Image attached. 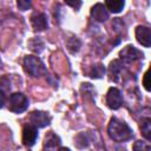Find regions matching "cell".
I'll return each instance as SVG.
<instances>
[{
	"mask_svg": "<svg viewBox=\"0 0 151 151\" xmlns=\"http://www.w3.org/2000/svg\"><path fill=\"white\" fill-rule=\"evenodd\" d=\"M119 57H120V60L125 64H131V63H134L139 59L143 58V53L137 50L134 46L132 45H127L126 47H124L120 53H119Z\"/></svg>",
	"mask_w": 151,
	"mask_h": 151,
	"instance_id": "obj_4",
	"label": "cell"
},
{
	"mask_svg": "<svg viewBox=\"0 0 151 151\" xmlns=\"http://www.w3.org/2000/svg\"><path fill=\"white\" fill-rule=\"evenodd\" d=\"M106 104L110 109L112 110H117L122 106L123 104V97H122V93L118 88L116 87H110L107 93H106Z\"/></svg>",
	"mask_w": 151,
	"mask_h": 151,
	"instance_id": "obj_5",
	"label": "cell"
},
{
	"mask_svg": "<svg viewBox=\"0 0 151 151\" xmlns=\"http://www.w3.org/2000/svg\"><path fill=\"white\" fill-rule=\"evenodd\" d=\"M61 140L59 136H57L53 131H50L45 134L44 143H42V150L44 151H58L60 149Z\"/></svg>",
	"mask_w": 151,
	"mask_h": 151,
	"instance_id": "obj_6",
	"label": "cell"
},
{
	"mask_svg": "<svg viewBox=\"0 0 151 151\" xmlns=\"http://www.w3.org/2000/svg\"><path fill=\"white\" fill-rule=\"evenodd\" d=\"M29 122H31V125H33L37 129H39V127H44V126L48 125L50 122H51V117L48 116L47 112L33 111L29 114Z\"/></svg>",
	"mask_w": 151,
	"mask_h": 151,
	"instance_id": "obj_7",
	"label": "cell"
},
{
	"mask_svg": "<svg viewBox=\"0 0 151 151\" xmlns=\"http://www.w3.org/2000/svg\"><path fill=\"white\" fill-rule=\"evenodd\" d=\"M104 72H105L104 66L99 64V65H97V66H94V67L92 68V72H91L90 74H91L92 78H100V77L104 74Z\"/></svg>",
	"mask_w": 151,
	"mask_h": 151,
	"instance_id": "obj_16",
	"label": "cell"
},
{
	"mask_svg": "<svg viewBox=\"0 0 151 151\" xmlns=\"http://www.w3.org/2000/svg\"><path fill=\"white\" fill-rule=\"evenodd\" d=\"M24 68L25 71L34 77V78H39L44 74H46V67L44 65V63L34 55H26L24 59Z\"/></svg>",
	"mask_w": 151,
	"mask_h": 151,
	"instance_id": "obj_2",
	"label": "cell"
},
{
	"mask_svg": "<svg viewBox=\"0 0 151 151\" xmlns=\"http://www.w3.org/2000/svg\"><path fill=\"white\" fill-rule=\"evenodd\" d=\"M31 22H32V26L35 31H44L48 27L46 15L44 13H40V12L33 13V15L31 17Z\"/></svg>",
	"mask_w": 151,
	"mask_h": 151,
	"instance_id": "obj_11",
	"label": "cell"
},
{
	"mask_svg": "<svg viewBox=\"0 0 151 151\" xmlns=\"http://www.w3.org/2000/svg\"><path fill=\"white\" fill-rule=\"evenodd\" d=\"M5 101H6V97H5V93L0 90V109L5 105Z\"/></svg>",
	"mask_w": 151,
	"mask_h": 151,
	"instance_id": "obj_20",
	"label": "cell"
},
{
	"mask_svg": "<svg viewBox=\"0 0 151 151\" xmlns=\"http://www.w3.org/2000/svg\"><path fill=\"white\" fill-rule=\"evenodd\" d=\"M104 6L106 7V9H109L112 13H119L123 11L125 2L123 0H107V1H105Z\"/></svg>",
	"mask_w": 151,
	"mask_h": 151,
	"instance_id": "obj_13",
	"label": "cell"
},
{
	"mask_svg": "<svg viewBox=\"0 0 151 151\" xmlns=\"http://www.w3.org/2000/svg\"><path fill=\"white\" fill-rule=\"evenodd\" d=\"M133 151H151V145L147 140H137L133 144Z\"/></svg>",
	"mask_w": 151,
	"mask_h": 151,
	"instance_id": "obj_15",
	"label": "cell"
},
{
	"mask_svg": "<svg viewBox=\"0 0 151 151\" xmlns=\"http://www.w3.org/2000/svg\"><path fill=\"white\" fill-rule=\"evenodd\" d=\"M140 130H142V134L144 136V138L146 140H150L151 139V119L150 118L142 119Z\"/></svg>",
	"mask_w": 151,
	"mask_h": 151,
	"instance_id": "obj_14",
	"label": "cell"
},
{
	"mask_svg": "<svg viewBox=\"0 0 151 151\" xmlns=\"http://www.w3.org/2000/svg\"><path fill=\"white\" fill-rule=\"evenodd\" d=\"M143 85L145 87L146 91H150L151 87H150V70H147L144 74V79H143Z\"/></svg>",
	"mask_w": 151,
	"mask_h": 151,
	"instance_id": "obj_17",
	"label": "cell"
},
{
	"mask_svg": "<svg viewBox=\"0 0 151 151\" xmlns=\"http://www.w3.org/2000/svg\"><path fill=\"white\" fill-rule=\"evenodd\" d=\"M137 41L144 47H150L151 45V31L146 26H138L136 28Z\"/></svg>",
	"mask_w": 151,
	"mask_h": 151,
	"instance_id": "obj_9",
	"label": "cell"
},
{
	"mask_svg": "<svg viewBox=\"0 0 151 151\" xmlns=\"http://www.w3.org/2000/svg\"><path fill=\"white\" fill-rule=\"evenodd\" d=\"M107 133H109L110 138L117 143L129 142L133 137V133H132V130L130 129V126L125 122H123L118 118H111L109 126H107Z\"/></svg>",
	"mask_w": 151,
	"mask_h": 151,
	"instance_id": "obj_1",
	"label": "cell"
},
{
	"mask_svg": "<svg viewBox=\"0 0 151 151\" xmlns=\"http://www.w3.org/2000/svg\"><path fill=\"white\" fill-rule=\"evenodd\" d=\"M38 138V129L31 124L26 125L22 130V143L25 146L31 147L35 144Z\"/></svg>",
	"mask_w": 151,
	"mask_h": 151,
	"instance_id": "obj_8",
	"label": "cell"
},
{
	"mask_svg": "<svg viewBox=\"0 0 151 151\" xmlns=\"http://www.w3.org/2000/svg\"><path fill=\"white\" fill-rule=\"evenodd\" d=\"M17 4H18V7L21 11H26L31 7V1H28V0H19Z\"/></svg>",
	"mask_w": 151,
	"mask_h": 151,
	"instance_id": "obj_18",
	"label": "cell"
},
{
	"mask_svg": "<svg viewBox=\"0 0 151 151\" xmlns=\"http://www.w3.org/2000/svg\"><path fill=\"white\" fill-rule=\"evenodd\" d=\"M58 151H71L70 149H67V147H60Z\"/></svg>",
	"mask_w": 151,
	"mask_h": 151,
	"instance_id": "obj_21",
	"label": "cell"
},
{
	"mask_svg": "<svg viewBox=\"0 0 151 151\" xmlns=\"http://www.w3.org/2000/svg\"><path fill=\"white\" fill-rule=\"evenodd\" d=\"M66 5H68V6H72V7H74L76 9L77 8H79L80 7V5H81V1H66Z\"/></svg>",
	"mask_w": 151,
	"mask_h": 151,
	"instance_id": "obj_19",
	"label": "cell"
},
{
	"mask_svg": "<svg viewBox=\"0 0 151 151\" xmlns=\"http://www.w3.org/2000/svg\"><path fill=\"white\" fill-rule=\"evenodd\" d=\"M123 72V63L120 60H113L111 61L110 66H109V74H110V79L113 81H118L119 77Z\"/></svg>",
	"mask_w": 151,
	"mask_h": 151,
	"instance_id": "obj_12",
	"label": "cell"
},
{
	"mask_svg": "<svg viewBox=\"0 0 151 151\" xmlns=\"http://www.w3.org/2000/svg\"><path fill=\"white\" fill-rule=\"evenodd\" d=\"M28 107V99L21 92H15L9 96L8 109L13 113H22Z\"/></svg>",
	"mask_w": 151,
	"mask_h": 151,
	"instance_id": "obj_3",
	"label": "cell"
},
{
	"mask_svg": "<svg viewBox=\"0 0 151 151\" xmlns=\"http://www.w3.org/2000/svg\"><path fill=\"white\" fill-rule=\"evenodd\" d=\"M91 15L96 21H99V22H104V21H106L109 19V12H107L106 7L100 2L96 4L94 6H92Z\"/></svg>",
	"mask_w": 151,
	"mask_h": 151,
	"instance_id": "obj_10",
	"label": "cell"
}]
</instances>
